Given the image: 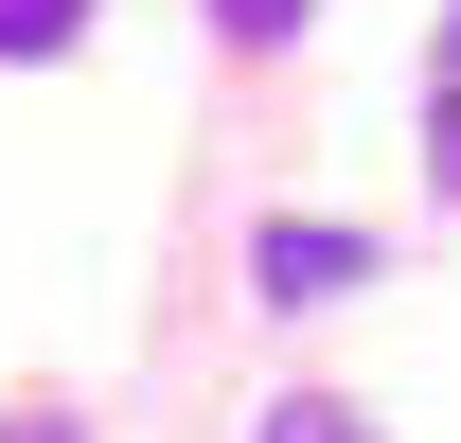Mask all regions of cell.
Segmentation results:
<instances>
[{
    "instance_id": "2",
    "label": "cell",
    "mask_w": 461,
    "mask_h": 443,
    "mask_svg": "<svg viewBox=\"0 0 461 443\" xmlns=\"http://www.w3.org/2000/svg\"><path fill=\"white\" fill-rule=\"evenodd\" d=\"M107 0H0V71H36V54H71Z\"/></svg>"
},
{
    "instance_id": "1",
    "label": "cell",
    "mask_w": 461,
    "mask_h": 443,
    "mask_svg": "<svg viewBox=\"0 0 461 443\" xmlns=\"http://www.w3.org/2000/svg\"><path fill=\"white\" fill-rule=\"evenodd\" d=\"M249 284H267V302H355V284H373V231H267V249H249Z\"/></svg>"
},
{
    "instance_id": "3",
    "label": "cell",
    "mask_w": 461,
    "mask_h": 443,
    "mask_svg": "<svg viewBox=\"0 0 461 443\" xmlns=\"http://www.w3.org/2000/svg\"><path fill=\"white\" fill-rule=\"evenodd\" d=\"M249 443H373V408H338V390H285V408H267Z\"/></svg>"
},
{
    "instance_id": "6",
    "label": "cell",
    "mask_w": 461,
    "mask_h": 443,
    "mask_svg": "<svg viewBox=\"0 0 461 443\" xmlns=\"http://www.w3.org/2000/svg\"><path fill=\"white\" fill-rule=\"evenodd\" d=\"M0 443H71V426H54V408H18V426H0Z\"/></svg>"
},
{
    "instance_id": "5",
    "label": "cell",
    "mask_w": 461,
    "mask_h": 443,
    "mask_svg": "<svg viewBox=\"0 0 461 443\" xmlns=\"http://www.w3.org/2000/svg\"><path fill=\"white\" fill-rule=\"evenodd\" d=\"M213 36H230V54H285V36H302V0H213Z\"/></svg>"
},
{
    "instance_id": "4",
    "label": "cell",
    "mask_w": 461,
    "mask_h": 443,
    "mask_svg": "<svg viewBox=\"0 0 461 443\" xmlns=\"http://www.w3.org/2000/svg\"><path fill=\"white\" fill-rule=\"evenodd\" d=\"M426 177L461 195V18H444V71H426Z\"/></svg>"
}]
</instances>
